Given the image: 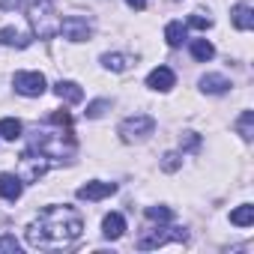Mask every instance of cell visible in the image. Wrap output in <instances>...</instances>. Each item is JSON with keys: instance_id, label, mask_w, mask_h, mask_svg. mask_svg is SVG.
I'll list each match as a JSON object with an SVG mask.
<instances>
[{"instance_id": "1", "label": "cell", "mask_w": 254, "mask_h": 254, "mask_svg": "<svg viewBox=\"0 0 254 254\" xmlns=\"http://www.w3.org/2000/svg\"><path fill=\"white\" fill-rule=\"evenodd\" d=\"M84 230V218L72 206H48L39 212V218L27 227V242L33 248H66L72 245Z\"/></svg>"}, {"instance_id": "2", "label": "cell", "mask_w": 254, "mask_h": 254, "mask_svg": "<svg viewBox=\"0 0 254 254\" xmlns=\"http://www.w3.org/2000/svg\"><path fill=\"white\" fill-rule=\"evenodd\" d=\"M30 147L39 150V153L54 165V162H69V159L75 156V150H78V141L72 138L69 129L63 132V126H60L57 132H51V129H48V123H45V129H42V132L36 129V138H33Z\"/></svg>"}, {"instance_id": "3", "label": "cell", "mask_w": 254, "mask_h": 254, "mask_svg": "<svg viewBox=\"0 0 254 254\" xmlns=\"http://www.w3.org/2000/svg\"><path fill=\"white\" fill-rule=\"evenodd\" d=\"M27 18L33 24V36L39 39H54L60 33V15H57V3L54 0H33Z\"/></svg>"}, {"instance_id": "4", "label": "cell", "mask_w": 254, "mask_h": 254, "mask_svg": "<svg viewBox=\"0 0 254 254\" xmlns=\"http://www.w3.org/2000/svg\"><path fill=\"white\" fill-rule=\"evenodd\" d=\"M153 129H156V120L153 117H147V114H135V117H126L123 123H120V138L126 141V144H135V141H144V138H150L153 135Z\"/></svg>"}, {"instance_id": "5", "label": "cell", "mask_w": 254, "mask_h": 254, "mask_svg": "<svg viewBox=\"0 0 254 254\" xmlns=\"http://www.w3.org/2000/svg\"><path fill=\"white\" fill-rule=\"evenodd\" d=\"M18 165H21V171H18L21 183H39V180L48 174V168H51V162H48L39 150H33V147H27V150L21 153Z\"/></svg>"}, {"instance_id": "6", "label": "cell", "mask_w": 254, "mask_h": 254, "mask_svg": "<svg viewBox=\"0 0 254 254\" xmlns=\"http://www.w3.org/2000/svg\"><path fill=\"white\" fill-rule=\"evenodd\" d=\"M186 239H189V233L180 230V227H153V230H147L138 239V248L141 251H150V248H159L165 242H186Z\"/></svg>"}, {"instance_id": "7", "label": "cell", "mask_w": 254, "mask_h": 254, "mask_svg": "<svg viewBox=\"0 0 254 254\" xmlns=\"http://www.w3.org/2000/svg\"><path fill=\"white\" fill-rule=\"evenodd\" d=\"M60 33H63V39H69V42H87V39L93 36V27H90L87 18L69 15V18H60Z\"/></svg>"}, {"instance_id": "8", "label": "cell", "mask_w": 254, "mask_h": 254, "mask_svg": "<svg viewBox=\"0 0 254 254\" xmlns=\"http://www.w3.org/2000/svg\"><path fill=\"white\" fill-rule=\"evenodd\" d=\"M12 87H15L21 96H42L45 87H48V81H45L42 72H15Z\"/></svg>"}, {"instance_id": "9", "label": "cell", "mask_w": 254, "mask_h": 254, "mask_svg": "<svg viewBox=\"0 0 254 254\" xmlns=\"http://www.w3.org/2000/svg\"><path fill=\"white\" fill-rule=\"evenodd\" d=\"M114 191H117V183H87L75 194L78 200H102V197H111Z\"/></svg>"}, {"instance_id": "10", "label": "cell", "mask_w": 254, "mask_h": 254, "mask_svg": "<svg viewBox=\"0 0 254 254\" xmlns=\"http://www.w3.org/2000/svg\"><path fill=\"white\" fill-rule=\"evenodd\" d=\"M21 191H24L21 177H15V174H0V197H3V200L15 203L21 197Z\"/></svg>"}, {"instance_id": "11", "label": "cell", "mask_w": 254, "mask_h": 254, "mask_svg": "<svg viewBox=\"0 0 254 254\" xmlns=\"http://www.w3.org/2000/svg\"><path fill=\"white\" fill-rule=\"evenodd\" d=\"M174 72L168 69V66H159V69H153L150 75H147V87L150 90H159V93H168L171 87H174Z\"/></svg>"}, {"instance_id": "12", "label": "cell", "mask_w": 254, "mask_h": 254, "mask_svg": "<svg viewBox=\"0 0 254 254\" xmlns=\"http://www.w3.org/2000/svg\"><path fill=\"white\" fill-rule=\"evenodd\" d=\"M54 93H57L63 102H69V105H78V102L84 99V90H81L75 81H57V84H54Z\"/></svg>"}, {"instance_id": "13", "label": "cell", "mask_w": 254, "mask_h": 254, "mask_svg": "<svg viewBox=\"0 0 254 254\" xmlns=\"http://www.w3.org/2000/svg\"><path fill=\"white\" fill-rule=\"evenodd\" d=\"M230 21H233L236 30H251V27H254V9L245 6V3H239V6H233Z\"/></svg>"}, {"instance_id": "14", "label": "cell", "mask_w": 254, "mask_h": 254, "mask_svg": "<svg viewBox=\"0 0 254 254\" xmlns=\"http://www.w3.org/2000/svg\"><path fill=\"white\" fill-rule=\"evenodd\" d=\"M200 90L209 93V96H221V93L230 90V81H227L224 75H203V78H200Z\"/></svg>"}, {"instance_id": "15", "label": "cell", "mask_w": 254, "mask_h": 254, "mask_svg": "<svg viewBox=\"0 0 254 254\" xmlns=\"http://www.w3.org/2000/svg\"><path fill=\"white\" fill-rule=\"evenodd\" d=\"M123 230H126V218H123L120 212L105 215V221H102V233H105V239H120Z\"/></svg>"}, {"instance_id": "16", "label": "cell", "mask_w": 254, "mask_h": 254, "mask_svg": "<svg viewBox=\"0 0 254 254\" xmlns=\"http://www.w3.org/2000/svg\"><path fill=\"white\" fill-rule=\"evenodd\" d=\"M132 63H135L132 54H120V51H114V54H102V66L111 69V72H126Z\"/></svg>"}, {"instance_id": "17", "label": "cell", "mask_w": 254, "mask_h": 254, "mask_svg": "<svg viewBox=\"0 0 254 254\" xmlns=\"http://www.w3.org/2000/svg\"><path fill=\"white\" fill-rule=\"evenodd\" d=\"M0 42L9 45V48H27L30 45V36L21 33V30H15V27H3V30H0Z\"/></svg>"}, {"instance_id": "18", "label": "cell", "mask_w": 254, "mask_h": 254, "mask_svg": "<svg viewBox=\"0 0 254 254\" xmlns=\"http://www.w3.org/2000/svg\"><path fill=\"white\" fill-rule=\"evenodd\" d=\"M21 132H24L21 120H15V117H3V120H0V138H3V141H18Z\"/></svg>"}, {"instance_id": "19", "label": "cell", "mask_w": 254, "mask_h": 254, "mask_svg": "<svg viewBox=\"0 0 254 254\" xmlns=\"http://www.w3.org/2000/svg\"><path fill=\"white\" fill-rule=\"evenodd\" d=\"M165 39H168L171 48H180L183 39H186V24H183V21H171V24L165 27Z\"/></svg>"}, {"instance_id": "20", "label": "cell", "mask_w": 254, "mask_h": 254, "mask_svg": "<svg viewBox=\"0 0 254 254\" xmlns=\"http://www.w3.org/2000/svg\"><path fill=\"white\" fill-rule=\"evenodd\" d=\"M191 57H194L197 63H206V60L215 57V48H212L206 39H191Z\"/></svg>"}, {"instance_id": "21", "label": "cell", "mask_w": 254, "mask_h": 254, "mask_svg": "<svg viewBox=\"0 0 254 254\" xmlns=\"http://www.w3.org/2000/svg\"><path fill=\"white\" fill-rule=\"evenodd\" d=\"M230 224H236V227L254 224V206H251V203H242L239 209H233V212H230Z\"/></svg>"}, {"instance_id": "22", "label": "cell", "mask_w": 254, "mask_h": 254, "mask_svg": "<svg viewBox=\"0 0 254 254\" xmlns=\"http://www.w3.org/2000/svg\"><path fill=\"white\" fill-rule=\"evenodd\" d=\"M236 129H239V135H242L245 141L254 138V111H242V117L236 120Z\"/></svg>"}, {"instance_id": "23", "label": "cell", "mask_w": 254, "mask_h": 254, "mask_svg": "<svg viewBox=\"0 0 254 254\" xmlns=\"http://www.w3.org/2000/svg\"><path fill=\"white\" fill-rule=\"evenodd\" d=\"M147 218H150V221L165 224V221H171V218H174V209H168V206H147Z\"/></svg>"}, {"instance_id": "24", "label": "cell", "mask_w": 254, "mask_h": 254, "mask_svg": "<svg viewBox=\"0 0 254 254\" xmlns=\"http://www.w3.org/2000/svg\"><path fill=\"white\" fill-rule=\"evenodd\" d=\"M180 165H183V153H165V156H162V171H165V174L180 171Z\"/></svg>"}, {"instance_id": "25", "label": "cell", "mask_w": 254, "mask_h": 254, "mask_svg": "<svg viewBox=\"0 0 254 254\" xmlns=\"http://www.w3.org/2000/svg\"><path fill=\"white\" fill-rule=\"evenodd\" d=\"M189 27H194V30H209V27H212V18L203 15V12H191V15H189Z\"/></svg>"}, {"instance_id": "26", "label": "cell", "mask_w": 254, "mask_h": 254, "mask_svg": "<svg viewBox=\"0 0 254 254\" xmlns=\"http://www.w3.org/2000/svg\"><path fill=\"white\" fill-rule=\"evenodd\" d=\"M108 108H111V102H108V99H96V102H90V105H87V111H84V114H87L90 120H96V117H102Z\"/></svg>"}, {"instance_id": "27", "label": "cell", "mask_w": 254, "mask_h": 254, "mask_svg": "<svg viewBox=\"0 0 254 254\" xmlns=\"http://www.w3.org/2000/svg\"><path fill=\"white\" fill-rule=\"evenodd\" d=\"M180 147H183V153H194V150L200 147V135H197V132H186L183 141H180Z\"/></svg>"}, {"instance_id": "28", "label": "cell", "mask_w": 254, "mask_h": 254, "mask_svg": "<svg viewBox=\"0 0 254 254\" xmlns=\"http://www.w3.org/2000/svg\"><path fill=\"white\" fill-rule=\"evenodd\" d=\"M18 239L15 236H0V251H18Z\"/></svg>"}, {"instance_id": "29", "label": "cell", "mask_w": 254, "mask_h": 254, "mask_svg": "<svg viewBox=\"0 0 254 254\" xmlns=\"http://www.w3.org/2000/svg\"><path fill=\"white\" fill-rule=\"evenodd\" d=\"M21 0H0V9H18Z\"/></svg>"}, {"instance_id": "30", "label": "cell", "mask_w": 254, "mask_h": 254, "mask_svg": "<svg viewBox=\"0 0 254 254\" xmlns=\"http://www.w3.org/2000/svg\"><path fill=\"white\" fill-rule=\"evenodd\" d=\"M126 3H129L132 9H144V6H147V0H126Z\"/></svg>"}]
</instances>
